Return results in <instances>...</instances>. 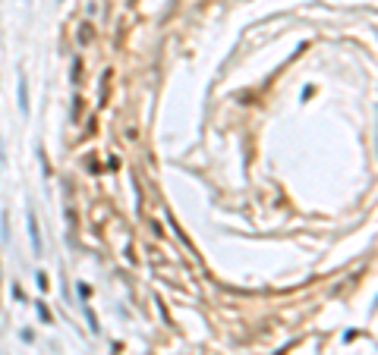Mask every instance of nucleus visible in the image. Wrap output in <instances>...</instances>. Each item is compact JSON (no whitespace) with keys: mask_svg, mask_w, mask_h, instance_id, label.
Instances as JSON below:
<instances>
[{"mask_svg":"<svg viewBox=\"0 0 378 355\" xmlns=\"http://www.w3.org/2000/svg\"><path fill=\"white\" fill-rule=\"evenodd\" d=\"M25 223H29V239H32V252L35 254H44V242H41V233H38V220L35 214H25Z\"/></svg>","mask_w":378,"mask_h":355,"instance_id":"1","label":"nucleus"},{"mask_svg":"<svg viewBox=\"0 0 378 355\" xmlns=\"http://www.w3.org/2000/svg\"><path fill=\"white\" fill-rule=\"evenodd\" d=\"M19 110H22V117H29V82H25V76L19 79Z\"/></svg>","mask_w":378,"mask_h":355,"instance_id":"2","label":"nucleus"},{"mask_svg":"<svg viewBox=\"0 0 378 355\" xmlns=\"http://www.w3.org/2000/svg\"><path fill=\"white\" fill-rule=\"evenodd\" d=\"M85 318H89V327H91V333H98L101 327H98V318H95V311L89 308V302H85Z\"/></svg>","mask_w":378,"mask_h":355,"instance_id":"3","label":"nucleus"},{"mask_svg":"<svg viewBox=\"0 0 378 355\" xmlns=\"http://www.w3.org/2000/svg\"><path fill=\"white\" fill-rule=\"evenodd\" d=\"M38 318H41L44 324H51V311H48V305H44V302H38Z\"/></svg>","mask_w":378,"mask_h":355,"instance_id":"4","label":"nucleus"},{"mask_svg":"<svg viewBox=\"0 0 378 355\" xmlns=\"http://www.w3.org/2000/svg\"><path fill=\"white\" fill-rule=\"evenodd\" d=\"M79 72H82V63L76 60V63H72V82H79Z\"/></svg>","mask_w":378,"mask_h":355,"instance_id":"5","label":"nucleus"},{"mask_svg":"<svg viewBox=\"0 0 378 355\" xmlns=\"http://www.w3.org/2000/svg\"><path fill=\"white\" fill-rule=\"evenodd\" d=\"M76 292H79V299H89V286H85V283H79Z\"/></svg>","mask_w":378,"mask_h":355,"instance_id":"6","label":"nucleus"}]
</instances>
